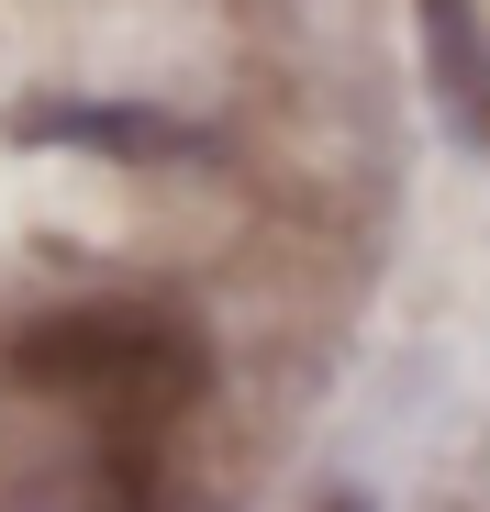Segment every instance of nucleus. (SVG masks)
Wrapping results in <instances>:
<instances>
[{
    "label": "nucleus",
    "instance_id": "1",
    "mask_svg": "<svg viewBox=\"0 0 490 512\" xmlns=\"http://www.w3.org/2000/svg\"><path fill=\"white\" fill-rule=\"evenodd\" d=\"M12 379L145 435V423H179L212 390V346L168 301H67V312H34L12 334Z\"/></svg>",
    "mask_w": 490,
    "mask_h": 512
},
{
    "label": "nucleus",
    "instance_id": "3",
    "mask_svg": "<svg viewBox=\"0 0 490 512\" xmlns=\"http://www.w3.org/2000/svg\"><path fill=\"white\" fill-rule=\"evenodd\" d=\"M23 134L90 145V156H190V145H201L190 123H156V112H112V101H45V112H23Z\"/></svg>",
    "mask_w": 490,
    "mask_h": 512
},
{
    "label": "nucleus",
    "instance_id": "4",
    "mask_svg": "<svg viewBox=\"0 0 490 512\" xmlns=\"http://www.w3.org/2000/svg\"><path fill=\"white\" fill-rule=\"evenodd\" d=\"M323 512H368V501H357V490H335V501H323Z\"/></svg>",
    "mask_w": 490,
    "mask_h": 512
},
{
    "label": "nucleus",
    "instance_id": "2",
    "mask_svg": "<svg viewBox=\"0 0 490 512\" xmlns=\"http://www.w3.org/2000/svg\"><path fill=\"white\" fill-rule=\"evenodd\" d=\"M424 56H435L446 112L490 145V34H479V12H468V0H424Z\"/></svg>",
    "mask_w": 490,
    "mask_h": 512
}]
</instances>
